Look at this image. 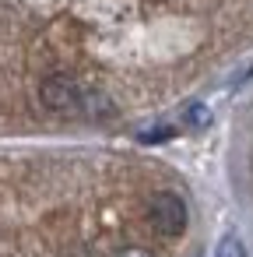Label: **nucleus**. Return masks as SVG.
<instances>
[{"mask_svg": "<svg viewBox=\"0 0 253 257\" xmlns=\"http://www.w3.org/2000/svg\"><path fill=\"white\" fill-rule=\"evenodd\" d=\"M39 99L46 109L53 113H88V116H109L113 113V102L106 95H95V92H85L74 78L67 74H53L39 85Z\"/></svg>", "mask_w": 253, "mask_h": 257, "instance_id": "nucleus-1", "label": "nucleus"}, {"mask_svg": "<svg viewBox=\"0 0 253 257\" xmlns=\"http://www.w3.org/2000/svg\"><path fill=\"white\" fill-rule=\"evenodd\" d=\"M148 222H151V229L158 236H169V239L172 236H183L186 232V222H190L186 201L179 194H172V190L151 194V201H148Z\"/></svg>", "mask_w": 253, "mask_h": 257, "instance_id": "nucleus-2", "label": "nucleus"}, {"mask_svg": "<svg viewBox=\"0 0 253 257\" xmlns=\"http://www.w3.org/2000/svg\"><path fill=\"white\" fill-rule=\"evenodd\" d=\"M186 123H190V127H197V131L211 127V109H207L204 102H193V106H186Z\"/></svg>", "mask_w": 253, "mask_h": 257, "instance_id": "nucleus-3", "label": "nucleus"}, {"mask_svg": "<svg viewBox=\"0 0 253 257\" xmlns=\"http://www.w3.org/2000/svg\"><path fill=\"white\" fill-rule=\"evenodd\" d=\"M218 257H246V246H242V239L239 236H221L218 239Z\"/></svg>", "mask_w": 253, "mask_h": 257, "instance_id": "nucleus-4", "label": "nucleus"}, {"mask_svg": "<svg viewBox=\"0 0 253 257\" xmlns=\"http://www.w3.org/2000/svg\"><path fill=\"white\" fill-rule=\"evenodd\" d=\"M172 134H176L172 127H151V131H144V134H141V141H169Z\"/></svg>", "mask_w": 253, "mask_h": 257, "instance_id": "nucleus-5", "label": "nucleus"}, {"mask_svg": "<svg viewBox=\"0 0 253 257\" xmlns=\"http://www.w3.org/2000/svg\"><path fill=\"white\" fill-rule=\"evenodd\" d=\"M116 257H151V250H144V246H127V250L116 253Z\"/></svg>", "mask_w": 253, "mask_h": 257, "instance_id": "nucleus-6", "label": "nucleus"}]
</instances>
